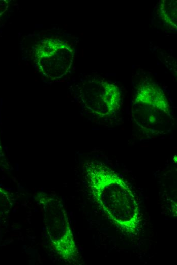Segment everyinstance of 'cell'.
Wrapping results in <instances>:
<instances>
[{
  "label": "cell",
  "instance_id": "cell-1",
  "mask_svg": "<svg viewBox=\"0 0 177 265\" xmlns=\"http://www.w3.org/2000/svg\"><path fill=\"white\" fill-rule=\"evenodd\" d=\"M85 167L88 186L99 207L123 232L136 234L141 223L140 208L128 182L103 163L89 161Z\"/></svg>",
  "mask_w": 177,
  "mask_h": 265
},
{
  "label": "cell",
  "instance_id": "cell-4",
  "mask_svg": "<svg viewBox=\"0 0 177 265\" xmlns=\"http://www.w3.org/2000/svg\"><path fill=\"white\" fill-rule=\"evenodd\" d=\"M80 92L84 106L100 118L112 116L121 108L122 93L120 88L105 79L94 78L85 81Z\"/></svg>",
  "mask_w": 177,
  "mask_h": 265
},
{
  "label": "cell",
  "instance_id": "cell-5",
  "mask_svg": "<svg viewBox=\"0 0 177 265\" xmlns=\"http://www.w3.org/2000/svg\"><path fill=\"white\" fill-rule=\"evenodd\" d=\"M74 49L68 43L58 39L42 40L35 49L38 68L45 77L57 80L66 75L74 59Z\"/></svg>",
  "mask_w": 177,
  "mask_h": 265
},
{
  "label": "cell",
  "instance_id": "cell-9",
  "mask_svg": "<svg viewBox=\"0 0 177 265\" xmlns=\"http://www.w3.org/2000/svg\"><path fill=\"white\" fill-rule=\"evenodd\" d=\"M1 154H3V151H2L1 140V137H0V155Z\"/></svg>",
  "mask_w": 177,
  "mask_h": 265
},
{
  "label": "cell",
  "instance_id": "cell-7",
  "mask_svg": "<svg viewBox=\"0 0 177 265\" xmlns=\"http://www.w3.org/2000/svg\"><path fill=\"white\" fill-rule=\"evenodd\" d=\"M12 203L9 193L0 187V215H4L10 210Z\"/></svg>",
  "mask_w": 177,
  "mask_h": 265
},
{
  "label": "cell",
  "instance_id": "cell-2",
  "mask_svg": "<svg viewBox=\"0 0 177 265\" xmlns=\"http://www.w3.org/2000/svg\"><path fill=\"white\" fill-rule=\"evenodd\" d=\"M131 115L136 125L151 135L166 134L173 126L171 107L163 90L156 83L145 80L136 90Z\"/></svg>",
  "mask_w": 177,
  "mask_h": 265
},
{
  "label": "cell",
  "instance_id": "cell-3",
  "mask_svg": "<svg viewBox=\"0 0 177 265\" xmlns=\"http://www.w3.org/2000/svg\"><path fill=\"white\" fill-rule=\"evenodd\" d=\"M36 200L43 210L45 230L54 250L66 262L78 263L79 252L61 201L43 192L37 194Z\"/></svg>",
  "mask_w": 177,
  "mask_h": 265
},
{
  "label": "cell",
  "instance_id": "cell-8",
  "mask_svg": "<svg viewBox=\"0 0 177 265\" xmlns=\"http://www.w3.org/2000/svg\"><path fill=\"white\" fill-rule=\"evenodd\" d=\"M7 7L6 1H0V16L6 11Z\"/></svg>",
  "mask_w": 177,
  "mask_h": 265
},
{
  "label": "cell",
  "instance_id": "cell-6",
  "mask_svg": "<svg viewBox=\"0 0 177 265\" xmlns=\"http://www.w3.org/2000/svg\"><path fill=\"white\" fill-rule=\"evenodd\" d=\"M161 18L171 28L176 29V1L162 0L159 3Z\"/></svg>",
  "mask_w": 177,
  "mask_h": 265
}]
</instances>
